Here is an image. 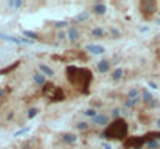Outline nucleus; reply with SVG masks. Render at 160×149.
Masks as SVG:
<instances>
[{"label": "nucleus", "instance_id": "1", "mask_svg": "<svg viewBox=\"0 0 160 149\" xmlns=\"http://www.w3.org/2000/svg\"><path fill=\"white\" fill-rule=\"evenodd\" d=\"M65 76H67L69 83L81 90V93L87 95L89 87L93 81V73L87 67H76V65H69L65 69Z\"/></svg>", "mask_w": 160, "mask_h": 149}, {"label": "nucleus", "instance_id": "2", "mask_svg": "<svg viewBox=\"0 0 160 149\" xmlns=\"http://www.w3.org/2000/svg\"><path fill=\"white\" fill-rule=\"evenodd\" d=\"M129 134V124L124 118L114 120L112 123L106 127L101 134V138L104 140H117V141H124Z\"/></svg>", "mask_w": 160, "mask_h": 149}, {"label": "nucleus", "instance_id": "3", "mask_svg": "<svg viewBox=\"0 0 160 149\" xmlns=\"http://www.w3.org/2000/svg\"><path fill=\"white\" fill-rule=\"evenodd\" d=\"M138 9H140V14L145 20H151L155 12H158L155 0H141L138 3Z\"/></svg>", "mask_w": 160, "mask_h": 149}, {"label": "nucleus", "instance_id": "4", "mask_svg": "<svg viewBox=\"0 0 160 149\" xmlns=\"http://www.w3.org/2000/svg\"><path fill=\"white\" fill-rule=\"evenodd\" d=\"M146 138L145 135H135V137H129L128 140H124V147L126 149H143V146H146Z\"/></svg>", "mask_w": 160, "mask_h": 149}, {"label": "nucleus", "instance_id": "5", "mask_svg": "<svg viewBox=\"0 0 160 149\" xmlns=\"http://www.w3.org/2000/svg\"><path fill=\"white\" fill-rule=\"evenodd\" d=\"M92 123L93 124H98V126H103V127H107L111 123H109V117L104 115V113H98L95 118H92Z\"/></svg>", "mask_w": 160, "mask_h": 149}, {"label": "nucleus", "instance_id": "6", "mask_svg": "<svg viewBox=\"0 0 160 149\" xmlns=\"http://www.w3.org/2000/svg\"><path fill=\"white\" fill-rule=\"evenodd\" d=\"M106 11H107V6H106L103 2H95L92 5V12H95L97 16H104Z\"/></svg>", "mask_w": 160, "mask_h": 149}, {"label": "nucleus", "instance_id": "7", "mask_svg": "<svg viewBox=\"0 0 160 149\" xmlns=\"http://www.w3.org/2000/svg\"><path fill=\"white\" fill-rule=\"evenodd\" d=\"M65 100V92H64V89L62 87H56V90H55V93H53V97L50 98V101L51 103H61V101H64Z\"/></svg>", "mask_w": 160, "mask_h": 149}, {"label": "nucleus", "instance_id": "8", "mask_svg": "<svg viewBox=\"0 0 160 149\" xmlns=\"http://www.w3.org/2000/svg\"><path fill=\"white\" fill-rule=\"evenodd\" d=\"M86 50L90 53V55H95V56H100V55H103V53L106 51L104 47H101V45H95V44H89V45L86 47Z\"/></svg>", "mask_w": 160, "mask_h": 149}, {"label": "nucleus", "instance_id": "9", "mask_svg": "<svg viewBox=\"0 0 160 149\" xmlns=\"http://www.w3.org/2000/svg\"><path fill=\"white\" fill-rule=\"evenodd\" d=\"M56 87H58V86L51 84V83H47V84L42 87V97H45V98H48V100H50V98L53 97V93H55Z\"/></svg>", "mask_w": 160, "mask_h": 149}, {"label": "nucleus", "instance_id": "10", "mask_svg": "<svg viewBox=\"0 0 160 149\" xmlns=\"http://www.w3.org/2000/svg\"><path fill=\"white\" fill-rule=\"evenodd\" d=\"M111 67H112L111 61L103 59V61L98 62V72H100V73H109V72H111Z\"/></svg>", "mask_w": 160, "mask_h": 149}, {"label": "nucleus", "instance_id": "11", "mask_svg": "<svg viewBox=\"0 0 160 149\" xmlns=\"http://www.w3.org/2000/svg\"><path fill=\"white\" fill-rule=\"evenodd\" d=\"M33 81H34V84L39 86V87H44L47 84V81H45V75H42L41 72H37V73H33Z\"/></svg>", "mask_w": 160, "mask_h": 149}, {"label": "nucleus", "instance_id": "12", "mask_svg": "<svg viewBox=\"0 0 160 149\" xmlns=\"http://www.w3.org/2000/svg\"><path fill=\"white\" fill-rule=\"evenodd\" d=\"M37 69H39V72H41L42 75H45V76H55V70L51 69V67H48L47 64H39L37 65Z\"/></svg>", "mask_w": 160, "mask_h": 149}, {"label": "nucleus", "instance_id": "13", "mask_svg": "<svg viewBox=\"0 0 160 149\" xmlns=\"http://www.w3.org/2000/svg\"><path fill=\"white\" fill-rule=\"evenodd\" d=\"M90 34H92V37H95V39H103L106 34H107V31H106L103 26H95V28L90 31Z\"/></svg>", "mask_w": 160, "mask_h": 149}, {"label": "nucleus", "instance_id": "14", "mask_svg": "<svg viewBox=\"0 0 160 149\" xmlns=\"http://www.w3.org/2000/svg\"><path fill=\"white\" fill-rule=\"evenodd\" d=\"M67 39L70 40V42H76V40L79 39V31L76 26H72V28H69L67 31Z\"/></svg>", "mask_w": 160, "mask_h": 149}, {"label": "nucleus", "instance_id": "15", "mask_svg": "<svg viewBox=\"0 0 160 149\" xmlns=\"http://www.w3.org/2000/svg\"><path fill=\"white\" fill-rule=\"evenodd\" d=\"M62 141H64V143H67V144H75V143L78 141V135L70 134V132L62 134Z\"/></svg>", "mask_w": 160, "mask_h": 149}, {"label": "nucleus", "instance_id": "16", "mask_svg": "<svg viewBox=\"0 0 160 149\" xmlns=\"http://www.w3.org/2000/svg\"><path fill=\"white\" fill-rule=\"evenodd\" d=\"M123 76H124V70L121 69V67H118V69H115V70L112 72V75H111L112 81H120Z\"/></svg>", "mask_w": 160, "mask_h": 149}, {"label": "nucleus", "instance_id": "17", "mask_svg": "<svg viewBox=\"0 0 160 149\" xmlns=\"http://www.w3.org/2000/svg\"><path fill=\"white\" fill-rule=\"evenodd\" d=\"M128 100H135V98H140V90L137 87H132L131 90H128V95H126Z\"/></svg>", "mask_w": 160, "mask_h": 149}, {"label": "nucleus", "instance_id": "18", "mask_svg": "<svg viewBox=\"0 0 160 149\" xmlns=\"http://www.w3.org/2000/svg\"><path fill=\"white\" fill-rule=\"evenodd\" d=\"M152 100H154V97H152V93H151V92H148V90H141V101H143L145 104H149Z\"/></svg>", "mask_w": 160, "mask_h": 149}, {"label": "nucleus", "instance_id": "19", "mask_svg": "<svg viewBox=\"0 0 160 149\" xmlns=\"http://www.w3.org/2000/svg\"><path fill=\"white\" fill-rule=\"evenodd\" d=\"M140 101H141V97H140V98H135V100H126V101H124V107H126V109H134V107H135Z\"/></svg>", "mask_w": 160, "mask_h": 149}, {"label": "nucleus", "instance_id": "20", "mask_svg": "<svg viewBox=\"0 0 160 149\" xmlns=\"http://www.w3.org/2000/svg\"><path fill=\"white\" fill-rule=\"evenodd\" d=\"M23 36H25L26 39L33 40V42H34V40H39V39H41L37 33H34V31H28V30H25V31H23Z\"/></svg>", "mask_w": 160, "mask_h": 149}, {"label": "nucleus", "instance_id": "21", "mask_svg": "<svg viewBox=\"0 0 160 149\" xmlns=\"http://www.w3.org/2000/svg\"><path fill=\"white\" fill-rule=\"evenodd\" d=\"M8 6L12 8V9H19V8L23 6V2H22V0H9V2H8Z\"/></svg>", "mask_w": 160, "mask_h": 149}, {"label": "nucleus", "instance_id": "22", "mask_svg": "<svg viewBox=\"0 0 160 149\" xmlns=\"http://www.w3.org/2000/svg\"><path fill=\"white\" fill-rule=\"evenodd\" d=\"M19 61H16L14 64H11L9 67H6V69H3V70H0V75H6V73H9V72H12V70H14V69H17V67H19Z\"/></svg>", "mask_w": 160, "mask_h": 149}, {"label": "nucleus", "instance_id": "23", "mask_svg": "<svg viewBox=\"0 0 160 149\" xmlns=\"http://www.w3.org/2000/svg\"><path fill=\"white\" fill-rule=\"evenodd\" d=\"M89 17H90V12L84 11V12H81V14H78L75 20H76V22H86V20L89 19Z\"/></svg>", "mask_w": 160, "mask_h": 149}, {"label": "nucleus", "instance_id": "24", "mask_svg": "<svg viewBox=\"0 0 160 149\" xmlns=\"http://www.w3.org/2000/svg\"><path fill=\"white\" fill-rule=\"evenodd\" d=\"M109 34H111V37H112V39H118L120 36H121V33H120V30H118V28H115V26H112V28H109Z\"/></svg>", "mask_w": 160, "mask_h": 149}, {"label": "nucleus", "instance_id": "25", "mask_svg": "<svg viewBox=\"0 0 160 149\" xmlns=\"http://www.w3.org/2000/svg\"><path fill=\"white\" fill-rule=\"evenodd\" d=\"M37 113H39V109H37V107H30V109H28V113H26V117H28V120H33Z\"/></svg>", "mask_w": 160, "mask_h": 149}, {"label": "nucleus", "instance_id": "26", "mask_svg": "<svg viewBox=\"0 0 160 149\" xmlns=\"http://www.w3.org/2000/svg\"><path fill=\"white\" fill-rule=\"evenodd\" d=\"M76 129H78V130H89V129H90V124H89V123H84V121H83V123H78V124H76Z\"/></svg>", "mask_w": 160, "mask_h": 149}, {"label": "nucleus", "instance_id": "27", "mask_svg": "<svg viewBox=\"0 0 160 149\" xmlns=\"http://www.w3.org/2000/svg\"><path fill=\"white\" fill-rule=\"evenodd\" d=\"M69 25V22L67 20H61V22H55V23H53V26H55V28H65V26H67Z\"/></svg>", "mask_w": 160, "mask_h": 149}, {"label": "nucleus", "instance_id": "28", "mask_svg": "<svg viewBox=\"0 0 160 149\" xmlns=\"http://www.w3.org/2000/svg\"><path fill=\"white\" fill-rule=\"evenodd\" d=\"M84 115H86V117H90V118H95V117L98 115V112H97L95 109H92V107H90V109H87V110L84 112Z\"/></svg>", "mask_w": 160, "mask_h": 149}, {"label": "nucleus", "instance_id": "29", "mask_svg": "<svg viewBox=\"0 0 160 149\" xmlns=\"http://www.w3.org/2000/svg\"><path fill=\"white\" fill-rule=\"evenodd\" d=\"M146 146L151 147V149H158V146H160V144H158V140H152V141H149Z\"/></svg>", "mask_w": 160, "mask_h": 149}, {"label": "nucleus", "instance_id": "30", "mask_svg": "<svg viewBox=\"0 0 160 149\" xmlns=\"http://www.w3.org/2000/svg\"><path fill=\"white\" fill-rule=\"evenodd\" d=\"M28 132H30V127H23V129H20V130H17V132L14 134V137H20V135L28 134Z\"/></svg>", "mask_w": 160, "mask_h": 149}, {"label": "nucleus", "instance_id": "31", "mask_svg": "<svg viewBox=\"0 0 160 149\" xmlns=\"http://www.w3.org/2000/svg\"><path fill=\"white\" fill-rule=\"evenodd\" d=\"M148 106H149V107H152V109H155V107H158V106H160V103L157 101V98H154V100H152Z\"/></svg>", "mask_w": 160, "mask_h": 149}, {"label": "nucleus", "instance_id": "32", "mask_svg": "<svg viewBox=\"0 0 160 149\" xmlns=\"http://www.w3.org/2000/svg\"><path fill=\"white\" fill-rule=\"evenodd\" d=\"M58 39H59V40L67 39V33H65V31H59V33H58Z\"/></svg>", "mask_w": 160, "mask_h": 149}, {"label": "nucleus", "instance_id": "33", "mask_svg": "<svg viewBox=\"0 0 160 149\" xmlns=\"http://www.w3.org/2000/svg\"><path fill=\"white\" fill-rule=\"evenodd\" d=\"M112 117H114V120H118L120 118V109H114L112 110Z\"/></svg>", "mask_w": 160, "mask_h": 149}, {"label": "nucleus", "instance_id": "34", "mask_svg": "<svg viewBox=\"0 0 160 149\" xmlns=\"http://www.w3.org/2000/svg\"><path fill=\"white\" fill-rule=\"evenodd\" d=\"M148 86H149L151 89H157V84H155V83H152V81H149V83H148Z\"/></svg>", "mask_w": 160, "mask_h": 149}, {"label": "nucleus", "instance_id": "35", "mask_svg": "<svg viewBox=\"0 0 160 149\" xmlns=\"http://www.w3.org/2000/svg\"><path fill=\"white\" fill-rule=\"evenodd\" d=\"M12 118H14V112H9L8 117H6V120H12Z\"/></svg>", "mask_w": 160, "mask_h": 149}, {"label": "nucleus", "instance_id": "36", "mask_svg": "<svg viewBox=\"0 0 160 149\" xmlns=\"http://www.w3.org/2000/svg\"><path fill=\"white\" fill-rule=\"evenodd\" d=\"M103 149H112V147H111V144H107V143H103Z\"/></svg>", "mask_w": 160, "mask_h": 149}, {"label": "nucleus", "instance_id": "37", "mask_svg": "<svg viewBox=\"0 0 160 149\" xmlns=\"http://www.w3.org/2000/svg\"><path fill=\"white\" fill-rule=\"evenodd\" d=\"M3 95H5V90H3V89H0V98H2Z\"/></svg>", "mask_w": 160, "mask_h": 149}, {"label": "nucleus", "instance_id": "38", "mask_svg": "<svg viewBox=\"0 0 160 149\" xmlns=\"http://www.w3.org/2000/svg\"><path fill=\"white\" fill-rule=\"evenodd\" d=\"M157 127H158V129H160V120H158V121H157Z\"/></svg>", "mask_w": 160, "mask_h": 149}, {"label": "nucleus", "instance_id": "39", "mask_svg": "<svg viewBox=\"0 0 160 149\" xmlns=\"http://www.w3.org/2000/svg\"><path fill=\"white\" fill-rule=\"evenodd\" d=\"M158 14H160V11H158Z\"/></svg>", "mask_w": 160, "mask_h": 149}]
</instances>
